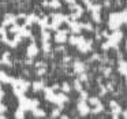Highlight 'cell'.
Returning a JSON list of instances; mask_svg holds the SVG:
<instances>
[{"label": "cell", "mask_w": 127, "mask_h": 119, "mask_svg": "<svg viewBox=\"0 0 127 119\" xmlns=\"http://www.w3.org/2000/svg\"><path fill=\"white\" fill-rule=\"evenodd\" d=\"M41 89H45V82L42 79L33 82V90L34 92H38V90H41Z\"/></svg>", "instance_id": "20"}, {"label": "cell", "mask_w": 127, "mask_h": 119, "mask_svg": "<svg viewBox=\"0 0 127 119\" xmlns=\"http://www.w3.org/2000/svg\"><path fill=\"white\" fill-rule=\"evenodd\" d=\"M88 101H89V104L93 105V107H96V105L100 104V99H97V97H89Z\"/></svg>", "instance_id": "27"}, {"label": "cell", "mask_w": 127, "mask_h": 119, "mask_svg": "<svg viewBox=\"0 0 127 119\" xmlns=\"http://www.w3.org/2000/svg\"><path fill=\"white\" fill-rule=\"evenodd\" d=\"M0 33H1V41L6 42V44H8L10 40L8 37H7V30H6V26H1V29H0Z\"/></svg>", "instance_id": "22"}, {"label": "cell", "mask_w": 127, "mask_h": 119, "mask_svg": "<svg viewBox=\"0 0 127 119\" xmlns=\"http://www.w3.org/2000/svg\"><path fill=\"white\" fill-rule=\"evenodd\" d=\"M1 64H3V66L12 67V62L10 60V53L8 52H4L3 53V56H1Z\"/></svg>", "instance_id": "18"}, {"label": "cell", "mask_w": 127, "mask_h": 119, "mask_svg": "<svg viewBox=\"0 0 127 119\" xmlns=\"http://www.w3.org/2000/svg\"><path fill=\"white\" fill-rule=\"evenodd\" d=\"M1 119H7V118H4V116H1Z\"/></svg>", "instance_id": "47"}, {"label": "cell", "mask_w": 127, "mask_h": 119, "mask_svg": "<svg viewBox=\"0 0 127 119\" xmlns=\"http://www.w3.org/2000/svg\"><path fill=\"white\" fill-rule=\"evenodd\" d=\"M38 47L36 45V42H32V44H29V47H28V49H26V55L29 56V58H34V56H37L38 55Z\"/></svg>", "instance_id": "13"}, {"label": "cell", "mask_w": 127, "mask_h": 119, "mask_svg": "<svg viewBox=\"0 0 127 119\" xmlns=\"http://www.w3.org/2000/svg\"><path fill=\"white\" fill-rule=\"evenodd\" d=\"M109 107H111V114L113 115V119H119V115L123 112V111H122V107L115 101V100L109 101Z\"/></svg>", "instance_id": "8"}, {"label": "cell", "mask_w": 127, "mask_h": 119, "mask_svg": "<svg viewBox=\"0 0 127 119\" xmlns=\"http://www.w3.org/2000/svg\"><path fill=\"white\" fill-rule=\"evenodd\" d=\"M17 19H18V17H15V15L11 14V12H7V14L4 15V19H3V26L15 25V23H17Z\"/></svg>", "instance_id": "11"}, {"label": "cell", "mask_w": 127, "mask_h": 119, "mask_svg": "<svg viewBox=\"0 0 127 119\" xmlns=\"http://www.w3.org/2000/svg\"><path fill=\"white\" fill-rule=\"evenodd\" d=\"M51 40V33L48 30H42V33H41V41L42 42H47V41H49Z\"/></svg>", "instance_id": "24"}, {"label": "cell", "mask_w": 127, "mask_h": 119, "mask_svg": "<svg viewBox=\"0 0 127 119\" xmlns=\"http://www.w3.org/2000/svg\"><path fill=\"white\" fill-rule=\"evenodd\" d=\"M126 48H127V41H126Z\"/></svg>", "instance_id": "48"}, {"label": "cell", "mask_w": 127, "mask_h": 119, "mask_svg": "<svg viewBox=\"0 0 127 119\" xmlns=\"http://www.w3.org/2000/svg\"><path fill=\"white\" fill-rule=\"evenodd\" d=\"M122 116H123V119H127V111H123V112H122Z\"/></svg>", "instance_id": "44"}, {"label": "cell", "mask_w": 127, "mask_h": 119, "mask_svg": "<svg viewBox=\"0 0 127 119\" xmlns=\"http://www.w3.org/2000/svg\"><path fill=\"white\" fill-rule=\"evenodd\" d=\"M29 86H30V83L28 82V81L22 79V78H17V79L14 81V83H12V90H14L15 96L21 97L25 94V92L29 89Z\"/></svg>", "instance_id": "4"}, {"label": "cell", "mask_w": 127, "mask_h": 119, "mask_svg": "<svg viewBox=\"0 0 127 119\" xmlns=\"http://www.w3.org/2000/svg\"><path fill=\"white\" fill-rule=\"evenodd\" d=\"M51 26L49 28L51 29H56L58 30L59 29V26L62 25L63 22H66V21H68V17L67 15H64V14H60V12H53L52 15H51Z\"/></svg>", "instance_id": "6"}, {"label": "cell", "mask_w": 127, "mask_h": 119, "mask_svg": "<svg viewBox=\"0 0 127 119\" xmlns=\"http://www.w3.org/2000/svg\"><path fill=\"white\" fill-rule=\"evenodd\" d=\"M40 26H41V29L42 30H45V28H49L51 26V22H49V18L47 17V15H45L44 18H41V19H40Z\"/></svg>", "instance_id": "21"}, {"label": "cell", "mask_w": 127, "mask_h": 119, "mask_svg": "<svg viewBox=\"0 0 127 119\" xmlns=\"http://www.w3.org/2000/svg\"><path fill=\"white\" fill-rule=\"evenodd\" d=\"M42 51H44L45 53H49L51 52V44H49V41H47V42H42Z\"/></svg>", "instance_id": "29"}, {"label": "cell", "mask_w": 127, "mask_h": 119, "mask_svg": "<svg viewBox=\"0 0 127 119\" xmlns=\"http://www.w3.org/2000/svg\"><path fill=\"white\" fill-rule=\"evenodd\" d=\"M33 115L37 116V118H42V116H45V111L37 107V108H34V110H33Z\"/></svg>", "instance_id": "23"}, {"label": "cell", "mask_w": 127, "mask_h": 119, "mask_svg": "<svg viewBox=\"0 0 127 119\" xmlns=\"http://www.w3.org/2000/svg\"><path fill=\"white\" fill-rule=\"evenodd\" d=\"M67 100H68V99H67V96L64 93H59V94H56L53 103H55V104H58L59 107H63V104L67 101Z\"/></svg>", "instance_id": "15"}, {"label": "cell", "mask_w": 127, "mask_h": 119, "mask_svg": "<svg viewBox=\"0 0 127 119\" xmlns=\"http://www.w3.org/2000/svg\"><path fill=\"white\" fill-rule=\"evenodd\" d=\"M107 88H108V90H113V83H108Z\"/></svg>", "instance_id": "41"}, {"label": "cell", "mask_w": 127, "mask_h": 119, "mask_svg": "<svg viewBox=\"0 0 127 119\" xmlns=\"http://www.w3.org/2000/svg\"><path fill=\"white\" fill-rule=\"evenodd\" d=\"M74 88H75V89H77V90L81 93V92L83 90V89H82V82H81L79 79H75V81H74Z\"/></svg>", "instance_id": "30"}, {"label": "cell", "mask_w": 127, "mask_h": 119, "mask_svg": "<svg viewBox=\"0 0 127 119\" xmlns=\"http://www.w3.org/2000/svg\"><path fill=\"white\" fill-rule=\"evenodd\" d=\"M60 110H62V107L55 108V110L52 111V118H56V116H59V115H60Z\"/></svg>", "instance_id": "33"}, {"label": "cell", "mask_w": 127, "mask_h": 119, "mask_svg": "<svg viewBox=\"0 0 127 119\" xmlns=\"http://www.w3.org/2000/svg\"><path fill=\"white\" fill-rule=\"evenodd\" d=\"M63 62H64V63H68V62H71V58H70V56H64Z\"/></svg>", "instance_id": "40"}, {"label": "cell", "mask_w": 127, "mask_h": 119, "mask_svg": "<svg viewBox=\"0 0 127 119\" xmlns=\"http://www.w3.org/2000/svg\"><path fill=\"white\" fill-rule=\"evenodd\" d=\"M122 23H126V25H127V11L113 12V14L109 15V22H108V26H109L111 29L116 30Z\"/></svg>", "instance_id": "2"}, {"label": "cell", "mask_w": 127, "mask_h": 119, "mask_svg": "<svg viewBox=\"0 0 127 119\" xmlns=\"http://www.w3.org/2000/svg\"><path fill=\"white\" fill-rule=\"evenodd\" d=\"M77 110H78V112H79V115H82V116L88 115V114L92 111L90 108H89L88 101H86V100H83V99H81L79 101H78V104H77Z\"/></svg>", "instance_id": "7"}, {"label": "cell", "mask_w": 127, "mask_h": 119, "mask_svg": "<svg viewBox=\"0 0 127 119\" xmlns=\"http://www.w3.org/2000/svg\"><path fill=\"white\" fill-rule=\"evenodd\" d=\"M67 33H68L67 30H58L55 34V41L58 44H64L67 41Z\"/></svg>", "instance_id": "12"}, {"label": "cell", "mask_w": 127, "mask_h": 119, "mask_svg": "<svg viewBox=\"0 0 127 119\" xmlns=\"http://www.w3.org/2000/svg\"><path fill=\"white\" fill-rule=\"evenodd\" d=\"M0 111H1V114H4V112L7 111V107H6L4 104H1V105H0Z\"/></svg>", "instance_id": "39"}, {"label": "cell", "mask_w": 127, "mask_h": 119, "mask_svg": "<svg viewBox=\"0 0 127 119\" xmlns=\"http://www.w3.org/2000/svg\"><path fill=\"white\" fill-rule=\"evenodd\" d=\"M70 42H71L72 45H77L78 49L81 51V52L86 53L89 52V51L92 49V40H86L85 37L82 36H77V34H74V36L70 37Z\"/></svg>", "instance_id": "1"}, {"label": "cell", "mask_w": 127, "mask_h": 119, "mask_svg": "<svg viewBox=\"0 0 127 119\" xmlns=\"http://www.w3.org/2000/svg\"><path fill=\"white\" fill-rule=\"evenodd\" d=\"M66 3H68L71 6V4H75V0H66Z\"/></svg>", "instance_id": "43"}, {"label": "cell", "mask_w": 127, "mask_h": 119, "mask_svg": "<svg viewBox=\"0 0 127 119\" xmlns=\"http://www.w3.org/2000/svg\"><path fill=\"white\" fill-rule=\"evenodd\" d=\"M38 100H33V99H28V97L25 96H21L19 97V108H22V110H32L33 111L34 108L38 107Z\"/></svg>", "instance_id": "5"}, {"label": "cell", "mask_w": 127, "mask_h": 119, "mask_svg": "<svg viewBox=\"0 0 127 119\" xmlns=\"http://www.w3.org/2000/svg\"><path fill=\"white\" fill-rule=\"evenodd\" d=\"M60 119H70V118H68L67 115H62V116H60Z\"/></svg>", "instance_id": "45"}, {"label": "cell", "mask_w": 127, "mask_h": 119, "mask_svg": "<svg viewBox=\"0 0 127 119\" xmlns=\"http://www.w3.org/2000/svg\"><path fill=\"white\" fill-rule=\"evenodd\" d=\"M62 90H63L64 93H68V92L71 90V86H70V83H68V82L62 83Z\"/></svg>", "instance_id": "31"}, {"label": "cell", "mask_w": 127, "mask_h": 119, "mask_svg": "<svg viewBox=\"0 0 127 119\" xmlns=\"http://www.w3.org/2000/svg\"><path fill=\"white\" fill-rule=\"evenodd\" d=\"M122 37H123L122 32H119V30L113 32V33H111V36L108 37V41H105L104 44L101 45V48L104 51L109 49V48H118V44H119V41L122 40Z\"/></svg>", "instance_id": "3"}, {"label": "cell", "mask_w": 127, "mask_h": 119, "mask_svg": "<svg viewBox=\"0 0 127 119\" xmlns=\"http://www.w3.org/2000/svg\"><path fill=\"white\" fill-rule=\"evenodd\" d=\"M89 79V77L85 74V73H82V74H79V81L81 82H83V81H88Z\"/></svg>", "instance_id": "35"}, {"label": "cell", "mask_w": 127, "mask_h": 119, "mask_svg": "<svg viewBox=\"0 0 127 119\" xmlns=\"http://www.w3.org/2000/svg\"><path fill=\"white\" fill-rule=\"evenodd\" d=\"M15 118H17V119H25V110L18 108L17 112H15Z\"/></svg>", "instance_id": "26"}, {"label": "cell", "mask_w": 127, "mask_h": 119, "mask_svg": "<svg viewBox=\"0 0 127 119\" xmlns=\"http://www.w3.org/2000/svg\"><path fill=\"white\" fill-rule=\"evenodd\" d=\"M67 25H68L71 33H74V34L81 33V30H82V22H77V21H68V22H67Z\"/></svg>", "instance_id": "10"}, {"label": "cell", "mask_w": 127, "mask_h": 119, "mask_svg": "<svg viewBox=\"0 0 127 119\" xmlns=\"http://www.w3.org/2000/svg\"><path fill=\"white\" fill-rule=\"evenodd\" d=\"M102 111H104V105L100 103L98 105H96V107L92 110V112H93V114H100V112H102Z\"/></svg>", "instance_id": "28"}, {"label": "cell", "mask_w": 127, "mask_h": 119, "mask_svg": "<svg viewBox=\"0 0 127 119\" xmlns=\"http://www.w3.org/2000/svg\"><path fill=\"white\" fill-rule=\"evenodd\" d=\"M82 29L92 32V30H93V26H92V23H83V22H82Z\"/></svg>", "instance_id": "32"}, {"label": "cell", "mask_w": 127, "mask_h": 119, "mask_svg": "<svg viewBox=\"0 0 127 119\" xmlns=\"http://www.w3.org/2000/svg\"><path fill=\"white\" fill-rule=\"evenodd\" d=\"M82 1H83V3L86 4V6H88V8H89V7L92 6V4H93V3H92V0H82Z\"/></svg>", "instance_id": "38"}, {"label": "cell", "mask_w": 127, "mask_h": 119, "mask_svg": "<svg viewBox=\"0 0 127 119\" xmlns=\"http://www.w3.org/2000/svg\"><path fill=\"white\" fill-rule=\"evenodd\" d=\"M107 90H108V88H107V86L100 85V94H101V96H104V94L107 93Z\"/></svg>", "instance_id": "34"}, {"label": "cell", "mask_w": 127, "mask_h": 119, "mask_svg": "<svg viewBox=\"0 0 127 119\" xmlns=\"http://www.w3.org/2000/svg\"><path fill=\"white\" fill-rule=\"evenodd\" d=\"M45 66H47V64H45L44 62H37V63H36V67H37V69H40V67H45Z\"/></svg>", "instance_id": "37"}, {"label": "cell", "mask_w": 127, "mask_h": 119, "mask_svg": "<svg viewBox=\"0 0 127 119\" xmlns=\"http://www.w3.org/2000/svg\"><path fill=\"white\" fill-rule=\"evenodd\" d=\"M119 71L126 77V83H127V62H124V60L119 62Z\"/></svg>", "instance_id": "19"}, {"label": "cell", "mask_w": 127, "mask_h": 119, "mask_svg": "<svg viewBox=\"0 0 127 119\" xmlns=\"http://www.w3.org/2000/svg\"><path fill=\"white\" fill-rule=\"evenodd\" d=\"M70 8L72 10V14L70 15V18H71L72 21H75V19H78V18H81L82 17V14H83V8L81 6H78V4H71L70 6Z\"/></svg>", "instance_id": "9"}, {"label": "cell", "mask_w": 127, "mask_h": 119, "mask_svg": "<svg viewBox=\"0 0 127 119\" xmlns=\"http://www.w3.org/2000/svg\"><path fill=\"white\" fill-rule=\"evenodd\" d=\"M0 97H1V99L4 97V90H0Z\"/></svg>", "instance_id": "46"}, {"label": "cell", "mask_w": 127, "mask_h": 119, "mask_svg": "<svg viewBox=\"0 0 127 119\" xmlns=\"http://www.w3.org/2000/svg\"><path fill=\"white\" fill-rule=\"evenodd\" d=\"M38 22H40V18L37 17L34 12H32V14H29L28 17H26L25 26H30V25H33V23H38Z\"/></svg>", "instance_id": "14"}, {"label": "cell", "mask_w": 127, "mask_h": 119, "mask_svg": "<svg viewBox=\"0 0 127 119\" xmlns=\"http://www.w3.org/2000/svg\"><path fill=\"white\" fill-rule=\"evenodd\" d=\"M72 67H74V71L78 73V74H82V73H85L86 70V66L85 63H82V62H74V64H72Z\"/></svg>", "instance_id": "16"}, {"label": "cell", "mask_w": 127, "mask_h": 119, "mask_svg": "<svg viewBox=\"0 0 127 119\" xmlns=\"http://www.w3.org/2000/svg\"><path fill=\"white\" fill-rule=\"evenodd\" d=\"M52 89H53V90H58V89H60V85H58V83H56V85L52 86Z\"/></svg>", "instance_id": "42"}, {"label": "cell", "mask_w": 127, "mask_h": 119, "mask_svg": "<svg viewBox=\"0 0 127 119\" xmlns=\"http://www.w3.org/2000/svg\"><path fill=\"white\" fill-rule=\"evenodd\" d=\"M49 7L51 8H60L62 7V3H60V0H49Z\"/></svg>", "instance_id": "25"}, {"label": "cell", "mask_w": 127, "mask_h": 119, "mask_svg": "<svg viewBox=\"0 0 127 119\" xmlns=\"http://www.w3.org/2000/svg\"><path fill=\"white\" fill-rule=\"evenodd\" d=\"M0 78H1V82L3 83H14V81H15V78H12V77H10V75H7L4 71H1V74H0Z\"/></svg>", "instance_id": "17"}, {"label": "cell", "mask_w": 127, "mask_h": 119, "mask_svg": "<svg viewBox=\"0 0 127 119\" xmlns=\"http://www.w3.org/2000/svg\"><path fill=\"white\" fill-rule=\"evenodd\" d=\"M45 71H47V67H40L38 71H37V74H38V75H42V74H45Z\"/></svg>", "instance_id": "36"}]
</instances>
